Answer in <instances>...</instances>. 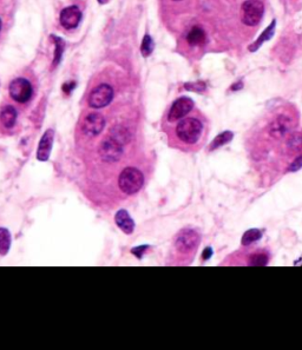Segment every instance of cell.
Listing matches in <instances>:
<instances>
[{
	"instance_id": "ba28073f",
	"label": "cell",
	"mask_w": 302,
	"mask_h": 350,
	"mask_svg": "<svg viewBox=\"0 0 302 350\" xmlns=\"http://www.w3.org/2000/svg\"><path fill=\"white\" fill-rule=\"evenodd\" d=\"M193 108V102L188 97H181L170 108L168 113V120L170 123L177 122L187 116Z\"/></svg>"
},
{
	"instance_id": "7a4b0ae2",
	"label": "cell",
	"mask_w": 302,
	"mask_h": 350,
	"mask_svg": "<svg viewBox=\"0 0 302 350\" xmlns=\"http://www.w3.org/2000/svg\"><path fill=\"white\" fill-rule=\"evenodd\" d=\"M144 184V176L138 169L133 166L125 167L118 178V187L125 195H135Z\"/></svg>"
},
{
	"instance_id": "d6986e66",
	"label": "cell",
	"mask_w": 302,
	"mask_h": 350,
	"mask_svg": "<svg viewBox=\"0 0 302 350\" xmlns=\"http://www.w3.org/2000/svg\"><path fill=\"white\" fill-rule=\"evenodd\" d=\"M231 139H233V134H231L230 131L222 132L221 135H219V136L213 140L212 145H210V150H215L218 148H221V146H223L224 144L229 143Z\"/></svg>"
},
{
	"instance_id": "83f0119b",
	"label": "cell",
	"mask_w": 302,
	"mask_h": 350,
	"mask_svg": "<svg viewBox=\"0 0 302 350\" xmlns=\"http://www.w3.org/2000/svg\"><path fill=\"white\" fill-rule=\"evenodd\" d=\"M73 87H75V83H66V84H64V86H63V90H64V92H66V93H69L70 91H71Z\"/></svg>"
},
{
	"instance_id": "7c38bea8",
	"label": "cell",
	"mask_w": 302,
	"mask_h": 350,
	"mask_svg": "<svg viewBox=\"0 0 302 350\" xmlns=\"http://www.w3.org/2000/svg\"><path fill=\"white\" fill-rule=\"evenodd\" d=\"M54 136H55V132L54 130H51V129L46 130L45 134L43 135L37 150L38 161L46 162L49 160L50 154H51V150H52V144H54Z\"/></svg>"
},
{
	"instance_id": "9c48e42d",
	"label": "cell",
	"mask_w": 302,
	"mask_h": 350,
	"mask_svg": "<svg viewBox=\"0 0 302 350\" xmlns=\"http://www.w3.org/2000/svg\"><path fill=\"white\" fill-rule=\"evenodd\" d=\"M105 126V119L101 113H90L85 117L82 125V130L86 136L96 137L103 131Z\"/></svg>"
},
{
	"instance_id": "e0dca14e",
	"label": "cell",
	"mask_w": 302,
	"mask_h": 350,
	"mask_svg": "<svg viewBox=\"0 0 302 350\" xmlns=\"http://www.w3.org/2000/svg\"><path fill=\"white\" fill-rule=\"evenodd\" d=\"M11 246L10 231L5 228H0V255L5 256Z\"/></svg>"
},
{
	"instance_id": "277c9868",
	"label": "cell",
	"mask_w": 302,
	"mask_h": 350,
	"mask_svg": "<svg viewBox=\"0 0 302 350\" xmlns=\"http://www.w3.org/2000/svg\"><path fill=\"white\" fill-rule=\"evenodd\" d=\"M8 92H10L11 98L14 102L20 103V104H25V103L30 102L32 96H33L32 85L25 78H17L11 81Z\"/></svg>"
},
{
	"instance_id": "9a60e30c",
	"label": "cell",
	"mask_w": 302,
	"mask_h": 350,
	"mask_svg": "<svg viewBox=\"0 0 302 350\" xmlns=\"http://www.w3.org/2000/svg\"><path fill=\"white\" fill-rule=\"evenodd\" d=\"M187 40L188 43L192 46L202 45V44L206 42V32L203 31V28L195 26V27H192V30L189 31V33H188Z\"/></svg>"
},
{
	"instance_id": "6da1fadb",
	"label": "cell",
	"mask_w": 302,
	"mask_h": 350,
	"mask_svg": "<svg viewBox=\"0 0 302 350\" xmlns=\"http://www.w3.org/2000/svg\"><path fill=\"white\" fill-rule=\"evenodd\" d=\"M203 134V123L196 117L182 118L176 126V137L186 145H195Z\"/></svg>"
},
{
	"instance_id": "cb8c5ba5",
	"label": "cell",
	"mask_w": 302,
	"mask_h": 350,
	"mask_svg": "<svg viewBox=\"0 0 302 350\" xmlns=\"http://www.w3.org/2000/svg\"><path fill=\"white\" fill-rule=\"evenodd\" d=\"M302 146V136L299 134L293 135L288 139V148L293 151H298Z\"/></svg>"
},
{
	"instance_id": "4fadbf2b",
	"label": "cell",
	"mask_w": 302,
	"mask_h": 350,
	"mask_svg": "<svg viewBox=\"0 0 302 350\" xmlns=\"http://www.w3.org/2000/svg\"><path fill=\"white\" fill-rule=\"evenodd\" d=\"M116 224L124 234H133L135 229V222L131 218L130 215L128 214L127 210H119L115 216Z\"/></svg>"
},
{
	"instance_id": "4dcf8cb0",
	"label": "cell",
	"mask_w": 302,
	"mask_h": 350,
	"mask_svg": "<svg viewBox=\"0 0 302 350\" xmlns=\"http://www.w3.org/2000/svg\"><path fill=\"white\" fill-rule=\"evenodd\" d=\"M1 25H2V23H1V19H0V30H1Z\"/></svg>"
},
{
	"instance_id": "7402d4cb",
	"label": "cell",
	"mask_w": 302,
	"mask_h": 350,
	"mask_svg": "<svg viewBox=\"0 0 302 350\" xmlns=\"http://www.w3.org/2000/svg\"><path fill=\"white\" fill-rule=\"evenodd\" d=\"M268 263V256L263 252H256L251 255L248 260V264L250 266H266Z\"/></svg>"
},
{
	"instance_id": "3957f363",
	"label": "cell",
	"mask_w": 302,
	"mask_h": 350,
	"mask_svg": "<svg viewBox=\"0 0 302 350\" xmlns=\"http://www.w3.org/2000/svg\"><path fill=\"white\" fill-rule=\"evenodd\" d=\"M199 245V236L196 231L186 229L177 235L175 240V249L182 256H192L195 254Z\"/></svg>"
},
{
	"instance_id": "ffe728a7",
	"label": "cell",
	"mask_w": 302,
	"mask_h": 350,
	"mask_svg": "<svg viewBox=\"0 0 302 350\" xmlns=\"http://www.w3.org/2000/svg\"><path fill=\"white\" fill-rule=\"evenodd\" d=\"M261 237H262V232L257 230V229H250V230L246 231L245 235H243L242 244L243 245H250L251 243L259 241Z\"/></svg>"
},
{
	"instance_id": "8992f818",
	"label": "cell",
	"mask_w": 302,
	"mask_h": 350,
	"mask_svg": "<svg viewBox=\"0 0 302 350\" xmlns=\"http://www.w3.org/2000/svg\"><path fill=\"white\" fill-rule=\"evenodd\" d=\"M113 98V90L110 85L101 84L91 91L87 103L91 108H102L109 105Z\"/></svg>"
},
{
	"instance_id": "f1b7e54d",
	"label": "cell",
	"mask_w": 302,
	"mask_h": 350,
	"mask_svg": "<svg viewBox=\"0 0 302 350\" xmlns=\"http://www.w3.org/2000/svg\"><path fill=\"white\" fill-rule=\"evenodd\" d=\"M241 87H242V83H239L234 85V86L231 87V90H237V89H241Z\"/></svg>"
},
{
	"instance_id": "5b68a950",
	"label": "cell",
	"mask_w": 302,
	"mask_h": 350,
	"mask_svg": "<svg viewBox=\"0 0 302 350\" xmlns=\"http://www.w3.org/2000/svg\"><path fill=\"white\" fill-rule=\"evenodd\" d=\"M265 6L260 0H247L242 5V20L246 25L255 26L262 19Z\"/></svg>"
},
{
	"instance_id": "1f68e13d",
	"label": "cell",
	"mask_w": 302,
	"mask_h": 350,
	"mask_svg": "<svg viewBox=\"0 0 302 350\" xmlns=\"http://www.w3.org/2000/svg\"><path fill=\"white\" fill-rule=\"evenodd\" d=\"M175 1H178V0H175Z\"/></svg>"
},
{
	"instance_id": "30bf717a",
	"label": "cell",
	"mask_w": 302,
	"mask_h": 350,
	"mask_svg": "<svg viewBox=\"0 0 302 350\" xmlns=\"http://www.w3.org/2000/svg\"><path fill=\"white\" fill-rule=\"evenodd\" d=\"M82 19V12L77 6H69L64 8L60 13V24L66 30L76 28Z\"/></svg>"
},
{
	"instance_id": "d4e9b609",
	"label": "cell",
	"mask_w": 302,
	"mask_h": 350,
	"mask_svg": "<svg viewBox=\"0 0 302 350\" xmlns=\"http://www.w3.org/2000/svg\"><path fill=\"white\" fill-rule=\"evenodd\" d=\"M186 89L190 90V91H196V92H202V91L206 90V85L204 83H190V84H186Z\"/></svg>"
},
{
	"instance_id": "603a6c76",
	"label": "cell",
	"mask_w": 302,
	"mask_h": 350,
	"mask_svg": "<svg viewBox=\"0 0 302 350\" xmlns=\"http://www.w3.org/2000/svg\"><path fill=\"white\" fill-rule=\"evenodd\" d=\"M140 51H142V54L144 55V57H149V55L152 54V51H154V40H152V38L148 36V34H146L144 39H143Z\"/></svg>"
},
{
	"instance_id": "5bb4252c",
	"label": "cell",
	"mask_w": 302,
	"mask_h": 350,
	"mask_svg": "<svg viewBox=\"0 0 302 350\" xmlns=\"http://www.w3.org/2000/svg\"><path fill=\"white\" fill-rule=\"evenodd\" d=\"M17 110L11 105H6L0 111V124L4 129H12L17 122Z\"/></svg>"
},
{
	"instance_id": "8fae6325",
	"label": "cell",
	"mask_w": 302,
	"mask_h": 350,
	"mask_svg": "<svg viewBox=\"0 0 302 350\" xmlns=\"http://www.w3.org/2000/svg\"><path fill=\"white\" fill-rule=\"evenodd\" d=\"M293 128V122L290 119L289 116H286V114H281L278 116L274 122L272 123L271 128H269V132H271V136L274 138H282L286 136L288 132L292 130Z\"/></svg>"
},
{
	"instance_id": "ac0fdd59",
	"label": "cell",
	"mask_w": 302,
	"mask_h": 350,
	"mask_svg": "<svg viewBox=\"0 0 302 350\" xmlns=\"http://www.w3.org/2000/svg\"><path fill=\"white\" fill-rule=\"evenodd\" d=\"M112 138H115L116 140H118L121 144H125L127 142H129V139H130V134H129V131L127 129L124 128V126H115V128L111 130V136Z\"/></svg>"
},
{
	"instance_id": "44dd1931",
	"label": "cell",
	"mask_w": 302,
	"mask_h": 350,
	"mask_svg": "<svg viewBox=\"0 0 302 350\" xmlns=\"http://www.w3.org/2000/svg\"><path fill=\"white\" fill-rule=\"evenodd\" d=\"M52 40H54L55 44V59H54V65L57 66L58 64L60 63L61 60V55H63L64 51V42L61 40V38L57 36H51Z\"/></svg>"
},
{
	"instance_id": "2e32d148",
	"label": "cell",
	"mask_w": 302,
	"mask_h": 350,
	"mask_svg": "<svg viewBox=\"0 0 302 350\" xmlns=\"http://www.w3.org/2000/svg\"><path fill=\"white\" fill-rule=\"evenodd\" d=\"M275 24H276V23H275V20H274V22H272V24L269 25L268 27L266 28V31L263 32L262 34H261L259 39L256 40V43H254L253 45H250V48H249V50H250V51H256V50L259 49L260 46L262 45L263 43L267 42V40H269V39H271V38H272L273 36H274V28H275Z\"/></svg>"
},
{
	"instance_id": "484cf974",
	"label": "cell",
	"mask_w": 302,
	"mask_h": 350,
	"mask_svg": "<svg viewBox=\"0 0 302 350\" xmlns=\"http://www.w3.org/2000/svg\"><path fill=\"white\" fill-rule=\"evenodd\" d=\"M301 167H302V155L299 156V157L293 162L292 165L289 166V171H298V170L301 169Z\"/></svg>"
},
{
	"instance_id": "f546056e",
	"label": "cell",
	"mask_w": 302,
	"mask_h": 350,
	"mask_svg": "<svg viewBox=\"0 0 302 350\" xmlns=\"http://www.w3.org/2000/svg\"><path fill=\"white\" fill-rule=\"evenodd\" d=\"M109 0H98V2H101V4H105V2H108Z\"/></svg>"
},
{
	"instance_id": "52a82bcc",
	"label": "cell",
	"mask_w": 302,
	"mask_h": 350,
	"mask_svg": "<svg viewBox=\"0 0 302 350\" xmlns=\"http://www.w3.org/2000/svg\"><path fill=\"white\" fill-rule=\"evenodd\" d=\"M99 156L107 163H112L119 160L123 154V144H121L115 138L108 137L102 140L99 145Z\"/></svg>"
},
{
	"instance_id": "4316f807",
	"label": "cell",
	"mask_w": 302,
	"mask_h": 350,
	"mask_svg": "<svg viewBox=\"0 0 302 350\" xmlns=\"http://www.w3.org/2000/svg\"><path fill=\"white\" fill-rule=\"evenodd\" d=\"M212 255H213V250H212V248H207V249H204L203 254H202V258H203L204 261L209 260V258L212 257Z\"/></svg>"
}]
</instances>
